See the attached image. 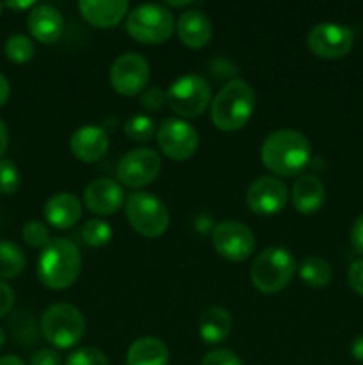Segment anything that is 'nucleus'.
Returning <instances> with one entry per match:
<instances>
[{"mask_svg":"<svg viewBox=\"0 0 363 365\" xmlns=\"http://www.w3.org/2000/svg\"><path fill=\"white\" fill-rule=\"evenodd\" d=\"M177 32L180 41L187 48H205L212 39V21L203 11L189 9L180 14L177 21Z\"/></svg>","mask_w":363,"mask_h":365,"instance_id":"nucleus-19","label":"nucleus"},{"mask_svg":"<svg viewBox=\"0 0 363 365\" xmlns=\"http://www.w3.org/2000/svg\"><path fill=\"white\" fill-rule=\"evenodd\" d=\"M109 82L116 93L123 96H135L149 82V63L137 52H127L116 57L109 71Z\"/></svg>","mask_w":363,"mask_h":365,"instance_id":"nucleus-10","label":"nucleus"},{"mask_svg":"<svg viewBox=\"0 0 363 365\" xmlns=\"http://www.w3.org/2000/svg\"><path fill=\"white\" fill-rule=\"evenodd\" d=\"M167 103L166 91H162L160 88H149L146 89L144 95L141 96V107L146 113H157V110L162 109Z\"/></svg>","mask_w":363,"mask_h":365,"instance_id":"nucleus-33","label":"nucleus"},{"mask_svg":"<svg viewBox=\"0 0 363 365\" xmlns=\"http://www.w3.org/2000/svg\"><path fill=\"white\" fill-rule=\"evenodd\" d=\"M9 93H11L9 82H7V78L0 73V107L7 102V98H9Z\"/></svg>","mask_w":363,"mask_h":365,"instance_id":"nucleus-41","label":"nucleus"},{"mask_svg":"<svg viewBox=\"0 0 363 365\" xmlns=\"http://www.w3.org/2000/svg\"><path fill=\"white\" fill-rule=\"evenodd\" d=\"M14 305V291L0 280V319L11 312Z\"/></svg>","mask_w":363,"mask_h":365,"instance_id":"nucleus-37","label":"nucleus"},{"mask_svg":"<svg viewBox=\"0 0 363 365\" xmlns=\"http://www.w3.org/2000/svg\"><path fill=\"white\" fill-rule=\"evenodd\" d=\"M13 327H14V335H16V339L21 342V344L23 346L34 344L38 331H36L34 319H32L28 314L18 312V317L13 321Z\"/></svg>","mask_w":363,"mask_h":365,"instance_id":"nucleus-32","label":"nucleus"},{"mask_svg":"<svg viewBox=\"0 0 363 365\" xmlns=\"http://www.w3.org/2000/svg\"><path fill=\"white\" fill-rule=\"evenodd\" d=\"M64 365H109L105 353L96 348H80L68 356Z\"/></svg>","mask_w":363,"mask_h":365,"instance_id":"nucleus-31","label":"nucleus"},{"mask_svg":"<svg viewBox=\"0 0 363 365\" xmlns=\"http://www.w3.org/2000/svg\"><path fill=\"white\" fill-rule=\"evenodd\" d=\"M299 277L308 287L324 289L330 285L331 278H333V269H331L330 262L320 257H306L299 266Z\"/></svg>","mask_w":363,"mask_h":365,"instance_id":"nucleus-24","label":"nucleus"},{"mask_svg":"<svg viewBox=\"0 0 363 365\" xmlns=\"http://www.w3.org/2000/svg\"><path fill=\"white\" fill-rule=\"evenodd\" d=\"M84 203L93 214L112 216L125 205L123 187L110 178H96L85 187Z\"/></svg>","mask_w":363,"mask_h":365,"instance_id":"nucleus-15","label":"nucleus"},{"mask_svg":"<svg viewBox=\"0 0 363 365\" xmlns=\"http://www.w3.org/2000/svg\"><path fill=\"white\" fill-rule=\"evenodd\" d=\"M173 31V14L162 4H142L127 14V32L144 45H162Z\"/></svg>","mask_w":363,"mask_h":365,"instance_id":"nucleus-6","label":"nucleus"},{"mask_svg":"<svg viewBox=\"0 0 363 365\" xmlns=\"http://www.w3.org/2000/svg\"><path fill=\"white\" fill-rule=\"evenodd\" d=\"M351 245L359 255H363V214L354 221V223H352Z\"/></svg>","mask_w":363,"mask_h":365,"instance_id":"nucleus-38","label":"nucleus"},{"mask_svg":"<svg viewBox=\"0 0 363 365\" xmlns=\"http://www.w3.org/2000/svg\"><path fill=\"white\" fill-rule=\"evenodd\" d=\"M4 52L6 57L11 63L16 64H25L34 57V43L23 34H13L11 38H7L6 46H4Z\"/></svg>","mask_w":363,"mask_h":365,"instance_id":"nucleus-28","label":"nucleus"},{"mask_svg":"<svg viewBox=\"0 0 363 365\" xmlns=\"http://www.w3.org/2000/svg\"><path fill=\"white\" fill-rule=\"evenodd\" d=\"M70 150L80 163H96L109 150V135L98 125H82L71 134Z\"/></svg>","mask_w":363,"mask_h":365,"instance_id":"nucleus-16","label":"nucleus"},{"mask_svg":"<svg viewBox=\"0 0 363 365\" xmlns=\"http://www.w3.org/2000/svg\"><path fill=\"white\" fill-rule=\"evenodd\" d=\"M260 157L263 166L278 177H295L312 160V145L301 132L281 128L263 139Z\"/></svg>","mask_w":363,"mask_h":365,"instance_id":"nucleus-1","label":"nucleus"},{"mask_svg":"<svg viewBox=\"0 0 363 365\" xmlns=\"http://www.w3.org/2000/svg\"><path fill=\"white\" fill-rule=\"evenodd\" d=\"M125 216L139 235L160 237L169 228V210L159 196L152 192H134L125 202Z\"/></svg>","mask_w":363,"mask_h":365,"instance_id":"nucleus-7","label":"nucleus"},{"mask_svg":"<svg viewBox=\"0 0 363 365\" xmlns=\"http://www.w3.org/2000/svg\"><path fill=\"white\" fill-rule=\"evenodd\" d=\"M166 96L169 109L182 120L198 118L209 109L212 88L201 75H184L169 86Z\"/></svg>","mask_w":363,"mask_h":365,"instance_id":"nucleus-8","label":"nucleus"},{"mask_svg":"<svg viewBox=\"0 0 363 365\" xmlns=\"http://www.w3.org/2000/svg\"><path fill=\"white\" fill-rule=\"evenodd\" d=\"M0 13H2V4H0Z\"/></svg>","mask_w":363,"mask_h":365,"instance_id":"nucleus-46","label":"nucleus"},{"mask_svg":"<svg viewBox=\"0 0 363 365\" xmlns=\"http://www.w3.org/2000/svg\"><path fill=\"white\" fill-rule=\"evenodd\" d=\"M25 253L16 242L0 241V280H11L20 277L25 269Z\"/></svg>","mask_w":363,"mask_h":365,"instance_id":"nucleus-25","label":"nucleus"},{"mask_svg":"<svg viewBox=\"0 0 363 365\" xmlns=\"http://www.w3.org/2000/svg\"><path fill=\"white\" fill-rule=\"evenodd\" d=\"M82 269V257L77 246L56 237L43 248L38 260V278L50 291H64L77 282Z\"/></svg>","mask_w":363,"mask_h":365,"instance_id":"nucleus-2","label":"nucleus"},{"mask_svg":"<svg viewBox=\"0 0 363 365\" xmlns=\"http://www.w3.org/2000/svg\"><path fill=\"white\" fill-rule=\"evenodd\" d=\"M248 207L256 216H276L288 202V189L274 177H260L246 192Z\"/></svg>","mask_w":363,"mask_h":365,"instance_id":"nucleus-14","label":"nucleus"},{"mask_svg":"<svg viewBox=\"0 0 363 365\" xmlns=\"http://www.w3.org/2000/svg\"><path fill=\"white\" fill-rule=\"evenodd\" d=\"M20 185V171L14 163L0 159V195H13Z\"/></svg>","mask_w":363,"mask_h":365,"instance_id":"nucleus-30","label":"nucleus"},{"mask_svg":"<svg viewBox=\"0 0 363 365\" xmlns=\"http://www.w3.org/2000/svg\"><path fill=\"white\" fill-rule=\"evenodd\" d=\"M255 89L242 78H233L221 88L210 106L212 123L221 132H237L248 125L255 113Z\"/></svg>","mask_w":363,"mask_h":365,"instance_id":"nucleus-3","label":"nucleus"},{"mask_svg":"<svg viewBox=\"0 0 363 365\" xmlns=\"http://www.w3.org/2000/svg\"><path fill=\"white\" fill-rule=\"evenodd\" d=\"M167 6H171V7H187V6H194V2H189V0H185V2H167Z\"/></svg>","mask_w":363,"mask_h":365,"instance_id":"nucleus-44","label":"nucleus"},{"mask_svg":"<svg viewBox=\"0 0 363 365\" xmlns=\"http://www.w3.org/2000/svg\"><path fill=\"white\" fill-rule=\"evenodd\" d=\"M27 27L32 38L39 43H56L64 32V18L53 6L48 4H39L32 7L27 16Z\"/></svg>","mask_w":363,"mask_h":365,"instance_id":"nucleus-17","label":"nucleus"},{"mask_svg":"<svg viewBox=\"0 0 363 365\" xmlns=\"http://www.w3.org/2000/svg\"><path fill=\"white\" fill-rule=\"evenodd\" d=\"M231 316L223 307H210L199 316L198 331L205 344L217 346L228 339L231 331Z\"/></svg>","mask_w":363,"mask_h":365,"instance_id":"nucleus-22","label":"nucleus"},{"mask_svg":"<svg viewBox=\"0 0 363 365\" xmlns=\"http://www.w3.org/2000/svg\"><path fill=\"white\" fill-rule=\"evenodd\" d=\"M21 237L32 248H45L52 239H50V230L45 223L38 220H31L21 228Z\"/></svg>","mask_w":363,"mask_h":365,"instance_id":"nucleus-29","label":"nucleus"},{"mask_svg":"<svg viewBox=\"0 0 363 365\" xmlns=\"http://www.w3.org/2000/svg\"><path fill=\"white\" fill-rule=\"evenodd\" d=\"M157 141L164 155L171 160L191 159L199 145V135L191 123L182 118H169L164 120L157 128Z\"/></svg>","mask_w":363,"mask_h":365,"instance_id":"nucleus-12","label":"nucleus"},{"mask_svg":"<svg viewBox=\"0 0 363 365\" xmlns=\"http://www.w3.org/2000/svg\"><path fill=\"white\" fill-rule=\"evenodd\" d=\"M82 239L91 248H102V246L109 245L110 239H112V228L107 221L95 217V220H89L84 223Z\"/></svg>","mask_w":363,"mask_h":365,"instance_id":"nucleus-27","label":"nucleus"},{"mask_svg":"<svg viewBox=\"0 0 363 365\" xmlns=\"http://www.w3.org/2000/svg\"><path fill=\"white\" fill-rule=\"evenodd\" d=\"M7 143H9V132H7V125L4 123V120L0 118V157L6 153Z\"/></svg>","mask_w":363,"mask_h":365,"instance_id":"nucleus-40","label":"nucleus"},{"mask_svg":"<svg viewBox=\"0 0 363 365\" xmlns=\"http://www.w3.org/2000/svg\"><path fill=\"white\" fill-rule=\"evenodd\" d=\"M39 328L53 348L70 349L85 335V317L70 303H56L43 312Z\"/></svg>","mask_w":363,"mask_h":365,"instance_id":"nucleus-5","label":"nucleus"},{"mask_svg":"<svg viewBox=\"0 0 363 365\" xmlns=\"http://www.w3.org/2000/svg\"><path fill=\"white\" fill-rule=\"evenodd\" d=\"M201 365H244L242 360L238 359V355H235L230 349H212L205 355Z\"/></svg>","mask_w":363,"mask_h":365,"instance_id":"nucleus-34","label":"nucleus"},{"mask_svg":"<svg viewBox=\"0 0 363 365\" xmlns=\"http://www.w3.org/2000/svg\"><path fill=\"white\" fill-rule=\"evenodd\" d=\"M127 365H169V349L160 339L141 337L128 348Z\"/></svg>","mask_w":363,"mask_h":365,"instance_id":"nucleus-23","label":"nucleus"},{"mask_svg":"<svg viewBox=\"0 0 363 365\" xmlns=\"http://www.w3.org/2000/svg\"><path fill=\"white\" fill-rule=\"evenodd\" d=\"M351 356L358 362H363V335H358L351 342Z\"/></svg>","mask_w":363,"mask_h":365,"instance_id":"nucleus-39","label":"nucleus"},{"mask_svg":"<svg viewBox=\"0 0 363 365\" xmlns=\"http://www.w3.org/2000/svg\"><path fill=\"white\" fill-rule=\"evenodd\" d=\"M6 6L14 11H25L28 9V7H34L36 4L32 2V0H27V2H13V0H9V2H6Z\"/></svg>","mask_w":363,"mask_h":365,"instance_id":"nucleus-42","label":"nucleus"},{"mask_svg":"<svg viewBox=\"0 0 363 365\" xmlns=\"http://www.w3.org/2000/svg\"><path fill=\"white\" fill-rule=\"evenodd\" d=\"M295 274V260L288 250L273 246L255 257L249 271L251 284L265 294H276L288 287Z\"/></svg>","mask_w":363,"mask_h":365,"instance_id":"nucleus-4","label":"nucleus"},{"mask_svg":"<svg viewBox=\"0 0 363 365\" xmlns=\"http://www.w3.org/2000/svg\"><path fill=\"white\" fill-rule=\"evenodd\" d=\"M0 365H25V362L21 359H18V356L7 355L0 359Z\"/></svg>","mask_w":363,"mask_h":365,"instance_id":"nucleus-43","label":"nucleus"},{"mask_svg":"<svg viewBox=\"0 0 363 365\" xmlns=\"http://www.w3.org/2000/svg\"><path fill=\"white\" fill-rule=\"evenodd\" d=\"M292 205L302 216L315 214L326 202V187L315 175H301L292 185Z\"/></svg>","mask_w":363,"mask_h":365,"instance_id":"nucleus-20","label":"nucleus"},{"mask_svg":"<svg viewBox=\"0 0 363 365\" xmlns=\"http://www.w3.org/2000/svg\"><path fill=\"white\" fill-rule=\"evenodd\" d=\"M45 217L50 227L57 228V230H68L80 221V200L71 192H57L46 202Z\"/></svg>","mask_w":363,"mask_h":365,"instance_id":"nucleus-21","label":"nucleus"},{"mask_svg":"<svg viewBox=\"0 0 363 365\" xmlns=\"http://www.w3.org/2000/svg\"><path fill=\"white\" fill-rule=\"evenodd\" d=\"M4 346H6V334H4L2 328H0V349H2Z\"/></svg>","mask_w":363,"mask_h":365,"instance_id":"nucleus-45","label":"nucleus"},{"mask_svg":"<svg viewBox=\"0 0 363 365\" xmlns=\"http://www.w3.org/2000/svg\"><path fill=\"white\" fill-rule=\"evenodd\" d=\"M212 245L223 259L244 262L255 250V234L241 221H223L212 230Z\"/></svg>","mask_w":363,"mask_h":365,"instance_id":"nucleus-13","label":"nucleus"},{"mask_svg":"<svg viewBox=\"0 0 363 365\" xmlns=\"http://www.w3.org/2000/svg\"><path fill=\"white\" fill-rule=\"evenodd\" d=\"M347 282L356 294L363 296V259L354 260L351 264L347 273Z\"/></svg>","mask_w":363,"mask_h":365,"instance_id":"nucleus-35","label":"nucleus"},{"mask_svg":"<svg viewBox=\"0 0 363 365\" xmlns=\"http://www.w3.org/2000/svg\"><path fill=\"white\" fill-rule=\"evenodd\" d=\"M306 45L310 52L320 59H342L354 46V34L345 25L324 21L310 29L306 36Z\"/></svg>","mask_w":363,"mask_h":365,"instance_id":"nucleus-9","label":"nucleus"},{"mask_svg":"<svg viewBox=\"0 0 363 365\" xmlns=\"http://www.w3.org/2000/svg\"><path fill=\"white\" fill-rule=\"evenodd\" d=\"M78 11L89 25L110 29L121 24L128 13L127 0H80Z\"/></svg>","mask_w":363,"mask_h":365,"instance_id":"nucleus-18","label":"nucleus"},{"mask_svg":"<svg viewBox=\"0 0 363 365\" xmlns=\"http://www.w3.org/2000/svg\"><path fill=\"white\" fill-rule=\"evenodd\" d=\"M28 365H63V360L56 349H39L38 353H34Z\"/></svg>","mask_w":363,"mask_h":365,"instance_id":"nucleus-36","label":"nucleus"},{"mask_svg":"<svg viewBox=\"0 0 363 365\" xmlns=\"http://www.w3.org/2000/svg\"><path fill=\"white\" fill-rule=\"evenodd\" d=\"M125 134L134 143H148L157 134L155 120L148 114H134L125 123Z\"/></svg>","mask_w":363,"mask_h":365,"instance_id":"nucleus-26","label":"nucleus"},{"mask_svg":"<svg viewBox=\"0 0 363 365\" xmlns=\"http://www.w3.org/2000/svg\"><path fill=\"white\" fill-rule=\"evenodd\" d=\"M162 160L152 148H135L125 153L116 168L120 184L130 189H141L152 184L160 173Z\"/></svg>","mask_w":363,"mask_h":365,"instance_id":"nucleus-11","label":"nucleus"}]
</instances>
